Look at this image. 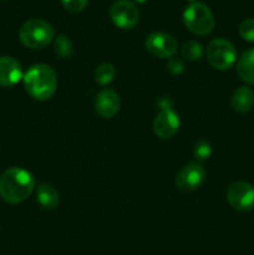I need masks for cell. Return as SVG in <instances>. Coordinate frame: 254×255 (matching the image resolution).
Here are the masks:
<instances>
[{
  "label": "cell",
  "instance_id": "6da1fadb",
  "mask_svg": "<svg viewBox=\"0 0 254 255\" xmlns=\"http://www.w3.org/2000/svg\"><path fill=\"white\" fill-rule=\"evenodd\" d=\"M35 188V179L26 169L14 167L9 168L0 177V196L10 204L26 201Z\"/></svg>",
  "mask_w": 254,
  "mask_h": 255
},
{
  "label": "cell",
  "instance_id": "7a4b0ae2",
  "mask_svg": "<svg viewBox=\"0 0 254 255\" xmlns=\"http://www.w3.org/2000/svg\"><path fill=\"white\" fill-rule=\"evenodd\" d=\"M24 86L27 94L37 101L51 99L57 89V76L51 66L37 64L24 75Z\"/></svg>",
  "mask_w": 254,
  "mask_h": 255
},
{
  "label": "cell",
  "instance_id": "3957f363",
  "mask_svg": "<svg viewBox=\"0 0 254 255\" xmlns=\"http://www.w3.org/2000/svg\"><path fill=\"white\" fill-rule=\"evenodd\" d=\"M55 30L47 21L41 19L27 20L19 30V39L29 49L40 50L54 40Z\"/></svg>",
  "mask_w": 254,
  "mask_h": 255
},
{
  "label": "cell",
  "instance_id": "277c9868",
  "mask_svg": "<svg viewBox=\"0 0 254 255\" xmlns=\"http://www.w3.org/2000/svg\"><path fill=\"white\" fill-rule=\"evenodd\" d=\"M183 22L187 29L196 35H208L213 31L216 20L213 12L203 2H192L183 12Z\"/></svg>",
  "mask_w": 254,
  "mask_h": 255
},
{
  "label": "cell",
  "instance_id": "5b68a950",
  "mask_svg": "<svg viewBox=\"0 0 254 255\" xmlns=\"http://www.w3.org/2000/svg\"><path fill=\"white\" fill-rule=\"evenodd\" d=\"M207 59L217 70L231 69L237 59V52L232 42L226 39H214L207 47Z\"/></svg>",
  "mask_w": 254,
  "mask_h": 255
},
{
  "label": "cell",
  "instance_id": "8992f818",
  "mask_svg": "<svg viewBox=\"0 0 254 255\" xmlns=\"http://www.w3.org/2000/svg\"><path fill=\"white\" fill-rule=\"evenodd\" d=\"M110 19L120 29L128 30L138 24L139 12L129 0H117L110 7Z\"/></svg>",
  "mask_w": 254,
  "mask_h": 255
},
{
  "label": "cell",
  "instance_id": "52a82bcc",
  "mask_svg": "<svg viewBox=\"0 0 254 255\" xmlns=\"http://www.w3.org/2000/svg\"><path fill=\"white\" fill-rule=\"evenodd\" d=\"M227 201L237 211H251L254 208V187L246 182H236L227 191Z\"/></svg>",
  "mask_w": 254,
  "mask_h": 255
},
{
  "label": "cell",
  "instance_id": "ba28073f",
  "mask_svg": "<svg viewBox=\"0 0 254 255\" xmlns=\"http://www.w3.org/2000/svg\"><path fill=\"white\" fill-rule=\"evenodd\" d=\"M179 116L171 107H162L153 121V132L158 138L169 139L178 132Z\"/></svg>",
  "mask_w": 254,
  "mask_h": 255
},
{
  "label": "cell",
  "instance_id": "9c48e42d",
  "mask_svg": "<svg viewBox=\"0 0 254 255\" xmlns=\"http://www.w3.org/2000/svg\"><path fill=\"white\" fill-rule=\"evenodd\" d=\"M206 179V169L201 163H188L177 173L176 186L179 191L193 192L196 191Z\"/></svg>",
  "mask_w": 254,
  "mask_h": 255
},
{
  "label": "cell",
  "instance_id": "30bf717a",
  "mask_svg": "<svg viewBox=\"0 0 254 255\" xmlns=\"http://www.w3.org/2000/svg\"><path fill=\"white\" fill-rule=\"evenodd\" d=\"M144 46L152 56L166 59V57H173L178 45L172 35L167 32H153L146 39Z\"/></svg>",
  "mask_w": 254,
  "mask_h": 255
},
{
  "label": "cell",
  "instance_id": "8fae6325",
  "mask_svg": "<svg viewBox=\"0 0 254 255\" xmlns=\"http://www.w3.org/2000/svg\"><path fill=\"white\" fill-rule=\"evenodd\" d=\"M121 101L116 91L111 89H104L96 95L95 110L102 119H112L119 112Z\"/></svg>",
  "mask_w": 254,
  "mask_h": 255
},
{
  "label": "cell",
  "instance_id": "7c38bea8",
  "mask_svg": "<svg viewBox=\"0 0 254 255\" xmlns=\"http://www.w3.org/2000/svg\"><path fill=\"white\" fill-rule=\"evenodd\" d=\"M22 79V67L11 56L0 57V86L11 87Z\"/></svg>",
  "mask_w": 254,
  "mask_h": 255
},
{
  "label": "cell",
  "instance_id": "4fadbf2b",
  "mask_svg": "<svg viewBox=\"0 0 254 255\" xmlns=\"http://www.w3.org/2000/svg\"><path fill=\"white\" fill-rule=\"evenodd\" d=\"M237 74L249 85H254V49H249L242 54L237 62Z\"/></svg>",
  "mask_w": 254,
  "mask_h": 255
},
{
  "label": "cell",
  "instance_id": "5bb4252c",
  "mask_svg": "<svg viewBox=\"0 0 254 255\" xmlns=\"http://www.w3.org/2000/svg\"><path fill=\"white\" fill-rule=\"evenodd\" d=\"M232 107L237 112H247L254 105V92L251 87L241 86L232 96Z\"/></svg>",
  "mask_w": 254,
  "mask_h": 255
},
{
  "label": "cell",
  "instance_id": "9a60e30c",
  "mask_svg": "<svg viewBox=\"0 0 254 255\" xmlns=\"http://www.w3.org/2000/svg\"><path fill=\"white\" fill-rule=\"evenodd\" d=\"M36 196L39 203L44 207L45 209L52 211L59 204V193L56 189L49 183H40L36 189Z\"/></svg>",
  "mask_w": 254,
  "mask_h": 255
},
{
  "label": "cell",
  "instance_id": "2e32d148",
  "mask_svg": "<svg viewBox=\"0 0 254 255\" xmlns=\"http://www.w3.org/2000/svg\"><path fill=\"white\" fill-rule=\"evenodd\" d=\"M115 75H116V70L114 65L110 62H102L95 70V81L101 86H105L115 79Z\"/></svg>",
  "mask_w": 254,
  "mask_h": 255
},
{
  "label": "cell",
  "instance_id": "e0dca14e",
  "mask_svg": "<svg viewBox=\"0 0 254 255\" xmlns=\"http://www.w3.org/2000/svg\"><path fill=\"white\" fill-rule=\"evenodd\" d=\"M181 52L182 56L186 60H188V61H198L203 56L204 50L199 42L191 40V41L184 42L181 49Z\"/></svg>",
  "mask_w": 254,
  "mask_h": 255
},
{
  "label": "cell",
  "instance_id": "ac0fdd59",
  "mask_svg": "<svg viewBox=\"0 0 254 255\" xmlns=\"http://www.w3.org/2000/svg\"><path fill=\"white\" fill-rule=\"evenodd\" d=\"M54 50L57 56L61 57V59H67L74 52V44H72V41L69 37L64 36V35H59L55 39Z\"/></svg>",
  "mask_w": 254,
  "mask_h": 255
},
{
  "label": "cell",
  "instance_id": "d6986e66",
  "mask_svg": "<svg viewBox=\"0 0 254 255\" xmlns=\"http://www.w3.org/2000/svg\"><path fill=\"white\" fill-rule=\"evenodd\" d=\"M193 156L197 161H207L212 156V146L207 139H198L193 146Z\"/></svg>",
  "mask_w": 254,
  "mask_h": 255
},
{
  "label": "cell",
  "instance_id": "ffe728a7",
  "mask_svg": "<svg viewBox=\"0 0 254 255\" xmlns=\"http://www.w3.org/2000/svg\"><path fill=\"white\" fill-rule=\"evenodd\" d=\"M239 35L246 41H254V19H246L239 25Z\"/></svg>",
  "mask_w": 254,
  "mask_h": 255
},
{
  "label": "cell",
  "instance_id": "44dd1931",
  "mask_svg": "<svg viewBox=\"0 0 254 255\" xmlns=\"http://www.w3.org/2000/svg\"><path fill=\"white\" fill-rule=\"evenodd\" d=\"M61 4L65 10L71 14H77L82 11L89 4V0H61Z\"/></svg>",
  "mask_w": 254,
  "mask_h": 255
},
{
  "label": "cell",
  "instance_id": "7402d4cb",
  "mask_svg": "<svg viewBox=\"0 0 254 255\" xmlns=\"http://www.w3.org/2000/svg\"><path fill=\"white\" fill-rule=\"evenodd\" d=\"M167 69L174 75L182 74L184 70V64L181 59H177V57H169L168 62H167Z\"/></svg>",
  "mask_w": 254,
  "mask_h": 255
},
{
  "label": "cell",
  "instance_id": "603a6c76",
  "mask_svg": "<svg viewBox=\"0 0 254 255\" xmlns=\"http://www.w3.org/2000/svg\"><path fill=\"white\" fill-rule=\"evenodd\" d=\"M134 2H137V4H144V2L147 1V0H133Z\"/></svg>",
  "mask_w": 254,
  "mask_h": 255
},
{
  "label": "cell",
  "instance_id": "cb8c5ba5",
  "mask_svg": "<svg viewBox=\"0 0 254 255\" xmlns=\"http://www.w3.org/2000/svg\"><path fill=\"white\" fill-rule=\"evenodd\" d=\"M186 1H189V2H196V0H186Z\"/></svg>",
  "mask_w": 254,
  "mask_h": 255
},
{
  "label": "cell",
  "instance_id": "d4e9b609",
  "mask_svg": "<svg viewBox=\"0 0 254 255\" xmlns=\"http://www.w3.org/2000/svg\"><path fill=\"white\" fill-rule=\"evenodd\" d=\"M0 1H4V0H0Z\"/></svg>",
  "mask_w": 254,
  "mask_h": 255
}]
</instances>
